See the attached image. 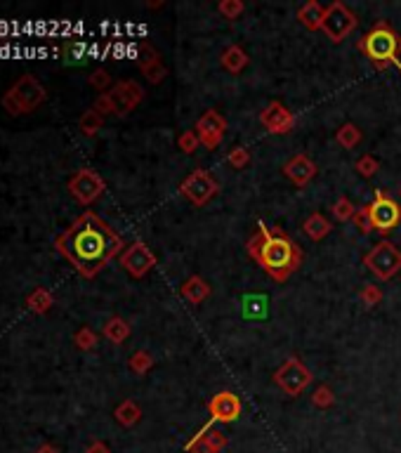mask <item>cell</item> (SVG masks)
<instances>
[{"label": "cell", "instance_id": "6da1fadb", "mask_svg": "<svg viewBox=\"0 0 401 453\" xmlns=\"http://www.w3.org/2000/svg\"><path fill=\"white\" fill-rule=\"evenodd\" d=\"M55 248L80 277L95 279L111 260L121 255L125 243L97 213L85 210L57 236Z\"/></svg>", "mask_w": 401, "mask_h": 453}, {"label": "cell", "instance_id": "7a4b0ae2", "mask_svg": "<svg viewBox=\"0 0 401 453\" xmlns=\"http://www.w3.org/2000/svg\"><path fill=\"white\" fill-rule=\"evenodd\" d=\"M248 255L269 274L274 281H286L293 272L302 267L304 252L281 227H267L264 222L257 225V234L250 236L246 243Z\"/></svg>", "mask_w": 401, "mask_h": 453}, {"label": "cell", "instance_id": "3957f363", "mask_svg": "<svg viewBox=\"0 0 401 453\" xmlns=\"http://www.w3.org/2000/svg\"><path fill=\"white\" fill-rule=\"evenodd\" d=\"M363 55L368 57V62L375 66V69H387V66H397L401 71V36L395 33L387 21H378V24L370 28V31L363 36V38L356 43Z\"/></svg>", "mask_w": 401, "mask_h": 453}, {"label": "cell", "instance_id": "277c9868", "mask_svg": "<svg viewBox=\"0 0 401 453\" xmlns=\"http://www.w3.org/2000/svg\"><path fill=\"white\" fill-rule=\"evenodd\" d=\"M46 100H48V90L43 87L41 80L31 76V73H24V76L3 95L0 104H3V109L10 116H24L36 111L41 104H46Z\"/></svg>", "mask_w": 401, "mask_h": 453}, {"label": "cell", "instance_id": "5b68a950", "mask_svg": "<svg viewBox=\"0 0 401 453\" xmlns=\"http://www.w3.org/2000/svg\"><path fill=\"white\" fill-rule=\"evenodd\" d=\"M363 265H366V270L373 274L375 279L390 281L401 272V250L397 243L383 239L363 255Z\"/></svg>", "mask_w": 401, "mask_h": 453}, {"label": "cell", "instance_id": "8992f818", "mask_svg": "<svg viewBox=\"0 0 401 453\" xmlns=\"http://www.w3.org/2000/svg\"><path fill=\"white\" fill-rule=\"evenodd\" d=\"M311 380H314V375H311V371L304 366L298 356L286 359L277 371H274V385L291 399L300 397L311 385Z\"/></svg>", "mask_w": 401, "mask_h": 453}, {"label": "cell", "instance_id": "52a82bcc", "mask_svg": "<svg viewBox=\"0 0 401 453\" xmlns=\"http://www.w3.org/2000/svg\"><path fill=\"white\" fill-rule=\"evenodd\" d=\"M368 213H370V222H373V229L380 236H387L401 225V206L383 189L375 191V198L368 203Z\"/></svg>", "mask_w": 401, "mask_h": 453}, {"label": "cell", "instance_id": "ba28073f", "mask_svg": "<svg viewBox=\"0 0 401 453\" xmlns=\"http://www.w3.org/2000/svg\"><path fill=\"white\" fill-rule=\"evenodd\" d=\"M69 194L76 198L80 206H92L95 201H100L104 189H107V182L104 177L92 168H80L69 177Z\"/></svg>", "mask_w": 401, "mask_h": 453}, {"label": "cell", "instance_id": "9c48e42d", "mask_svg": "<svg viewBox=\"0 0 401 453\" xmlns=\"http://www.w3.org/2000/svg\"><path fill=\"white\" fill-rule=\"evenodd\" d=\"M218 191H220L218 180L203 168H196L194 173L184 177L180 184V194L196 208H203L205 203H210L213 198L218 196Z\"/></svg>", "mask_w": 401, "mask_h": 453}, {"label": "cell", "instance_id": "30bf717a", "mask_svg": "<svg viewBox=\"0 0 401 453\" xmlns=\"http://www.w3.org/2000/svg\"><path fill=\"white\" fill-rule=\"evenodd\" d=\"M356 21L359 19H356V14L350 10V7H347L343 0H336V3H331L326 7L321 31L326 33V38L331 43H343L356 28Z\"/></svg>", "mask_w": 401, "mask_h": 453}, {"label": "cell", "instance_id": "8fae6325", "mask_svg": "<svg viewBox=\"0 0 401 453\" xmlns=\"http://www.w3.org/2000/svg\"><path fill=\"white\" fill-rule=\"evenodd\" d=\"M107 95H109L114 116H128L130 111H135L139 104H142L144 87L139 85L137 80H121V83H116Z\"/></svg>", "mask_w": 401, "mask_h": 453}, {"label": "cell", "instance_id": "7c38bea8", "mask_svg": "<svg viewBox=\"0 0 401 453\" xmlns=\"http://www.w3.org/2000/svg\"><path fill=\"white\" fill-rule=\"evenodd\" d=\"M121 267L132 279H144L156 267V255L146 243L135 241L121 252Z\"/></svg>", "mask_w": 401, "mask_h": 453}, {"label": "cell", "instance_id": "4fadbf2b", "mask_svg": "<svg viewBox=\"0 0 401 453\" xmlns=\"http://www.w3.org/2000/svg\"><path fill=\"white\" fill-rule=\"evenodd\" d=\"M196 135L200 139V144L205 146V149H218L222 144V139H225V132H227V121L225 116L220 114V111L215 109H208L203 116L196 121Z\"/></svg>", "mask_w": 401, "mask_h": 453}, {"label": "cell", "instance_id": "5bb4252c", "mask_svg": "<svg viewBox=\"0 0 401 453\" xmlns=\"http://www.w3.org/2000/svg\"><path fill=\"white\" fill-rule=\"evenodd\" d=\"M241 399L234 395V392H218L210 402H208V413H210V425L215 422H234L241 415Z\"/></svg>", "mask_w": 401, "mask_h": 453}, {"label": "cell", "instance_id": "9a60e30c", "mask_svg": "<svg viewBox=\"0 0 401 453\" xmlns=\"http://www.w3.org/2000/svg\"><path fill=\"white\" fill-rule=\"evenodd\" d=\"M260 123L264 125L272 135H288L295 128V114H291L281 102H269L260 114Z\"/></svg>", "mask_w": 401, "mask_h": 453}, {"label": "cell", "instance_id": "2e32d148", "mask_svg": "<svg viewBox=\"0 0 401 453\" xmlns=\"http://www.w3.org/2000/svg\"><path fill=\"white\" fill-rule=\"evenodd\" d=\"M319 173L316 163L309 159L307 154H295L291 161L284 163V175L291 180L298 189H304L307 184L314 180Z\"/></svg>", "mask_w": 401, "mask_h": 453}, {"label": "cell", "instance_id": "e0dca14e", "mask_svg": "<svg viewBox=\"0 0 401 453\" xmlns=\"http://www.w3.org/2000/svg\"><path fill=\"white\" fill-rule=\"evenodd\" d=\"M142 50L146 52V57H139V69H142V73L146 76V80L154 85H159L163 78H166V66H163L159 52L151 50L149 46H142Z\"/></svg>", "mask_w": 401, "mask_h": 453}, {"label": "cell", "instance_id": "ac0fdd59", "mask_svg": "<svg viewBox=\"0 0 401 453\" xmlns=\"http://www.w3.org/2000/svg\"><path fill=\"white\" fill-rule=\"evenodd\" d=\"M324 14H326V7H321V3H316V0H307V3L298 10V21L307 28V31H321Z\"/></svg>", "mask_w": 401, "mask_h": 453}, {"label": "cell", "instance_id": "d6986e66", "mask_svg": "<svg viewBox=\"0 0 401 453\" xmlns=\"http://www.w3.org/2000/svg\"><path fill=\"white\" fill-rule=\"evenodd\" d=\"M180 295L187 302H191V304H200V302L208 298V295H210V284H208L203 277L194 274V277H189L180 286Z\"/></svg>", "mask_w": 401, "mask_h": 453}, {"label": "cell", "instance_id": "ffe728a7", "mask_svg": "<svg viewBox=\"0 0 401 453\" xmlns=\"http://www.w3.org/2000/svg\"><path fill=\"white\" fill-rule=\"evenodd\" d=\"M241 311H243V316H246V319H255V321H260V319H267V314H269V298L262 295V293L243 295Z\"/></svg>", "mask_w": 401, "mask_h": 453}, {"label": "cell", "instance_id": "44dd1931", "mask_svg": "<svg viewBox=\"0 0 401 453\" xmlns=\"http://www.w3.org/2000/svg\"><path fill=\"white\" fill-rule=\"evenodd\" d=\"M302 232L307 234L311 241H321L333 232V225L324 213H311L309 218L302 222Z\"/></svg>", "mask_w": 401, "mask_h": 453}, {"label": "cell", "instance_id": "7402d4cb", "mask_svg": "<svg viewBox=\"0 0 401 453\" xmlns=\"http://www.w3.org/2000/svg\"><path fill=\"white\" fill-rule=\"evenodd\" d=\"M248 62H250V57L246 55V50H243L241 46H229L225 52H222V57H220L222 69L229 71V73H234V76L246 69Z\"/></svg>", "mask_w": 401, "mask_h": 453}, {"label": "cell", "instance_id": "603a6c76", "mask_svg": "<svg viewBox=\"0 0 401 453\" xmlns=\"http://www.w3.org/2000/svg\"><path fill=\"white\" fill-rule=\"evenodd\" d=\"M102 336L109 340V343L114 345H123L125 340L130 338V324L125 321L123 316H111L104 321V329H102Z\"/></svg>", "mask_w": 401, "mask_h": 453}, {"label": "cell", "instance_id": "cb8c5ba5", "mask_svg": "<svg viewBox=\"0 0 401 453\" xmlns=\"http://www.w3.org/2000/svg\"><path fill=\"white\" fill-rule=\"evenodd\" d=\"M114 418H116L118 425L132 427V425H137V422L142 420V408H139L137 402H132V399H123V402L116 406Z\"/></svg>", "mask_w": 401, "mask_h": 453}, {"label": "cell", "instance_id": "d4e9b609", "mask_svg": "<svg viewBox=\"0 0 401 453\" xmlns=\"http://www.w3.org/2000/svg\"><path fill=\"white\" fill-rule=\"evenodd\" d=\"M52 304H55V298H52V293L43 286L33 288V291L26 295V307L31 309L33 314H48Z\"/></svg>", "mask_w": 401, "mask_h": 453}, {"label": "cell", "instance_id": "484cf974", "mask_svg": "<svg viewBox=\"0 0 401 453\" xmlns=\"http://www.w3.org/2000/svg\"><path fill=\"white\" fill-rule=\"evenodd\" d=\"M363 139V132L356 128L354 123H343L336 132V142L343 146V149H354Z\"/></svg>", "mask_w": 401, "mask_h": 453}, {"label": "cell", "instance_id": "4316f807", "mask_svg": "<svg viewBox=\"0 0 401 453\" xmlns=\"http://www.w3.org/2000/svg\"><path fill=\"white\" fill-rule=\"evenodd\" d=\"M102 125H104V116L97 114L95 109L83 111V116L78 118V128L85 137H95L102 130Z\"/></svg>", "mask_w": 401, "mask_h": 453}, {"label": "cell", "instance_id": "83f0119b", "mask_svg": "<svg viewBox=\"0 0 401 453\" xmlns=\"http://www.w3.org/2000/svg\"><path fill=\"white\" fill-rule=\"evenodd\" d=\"M85 55H87V48L83 46V43H76V41L64 43V48H62V59H64V64H71V66L83 64V62H85Z\"/></svg>", "mask_w": 401, "mask_h": 453}, {"label": "cell", "instance_id": "f1b7e54d", "mask_svg": "<svg viewBox=\"0 0 401 453\" xmlns=\"http://www.w3.org/2000/svg\"><path fill=\"white\" fill-rule=\"evenodd\" d=\"M128 366H130L132 373L146 375L154 368V356L146 352V350H137V352H132V356L128 359Z\"/></svg>", "mask_w": 401, "mask_h": 453}, {"label": "cell", "instance_id": "f546056e", "mask_svg": "<svg viewBox=\"0 0 401 453\" xmlns=\"http://www.w3.org/2000/svg\"><path fill=\"white\" fill-rule=\"evenodd\" d=\"M97 343H100L97 333H95L92 329H87V326H83V329H78L76 333H73V345L83 352H92L95 347H97Z\"/></svg>", "mask_w": 401, "mask_h": 453}, {"label": "cell", "instance_id": "4dcf8cb0", "mask_svg": "<svg viewBox=\"0 0 401 453\" xmlns=\"http://www.w3.org/2000/svg\"><path fill=\"white\" fill-rule=\"evenodd\" d=\"M331 210H333V218H336L338 222H352L359 208H356V206L350 201V198H347V196H340L338 201L333 203Z\"/></svg>", "mask_w": 401, "mask_h": 453}, {"label": "cell", "instance_id": "1f68e13d", "mask_svg": "<svg viewBox=\"0 0 401 453\" xmlns=\"http://www.w3.org/2000/svg\"><path fill=\"white\" fill-rule=\"evenodd\" d=\"M354 168H356V173H359L361 177H366V180H370V177H375V173L380 170V163H378L375 156L363 154L361 159L354 163Z\"/></svg>", "mask_w": 401, "mask_h": 453}, {"label": "cell", "instance_id": "d6a6232c", "mask_svg": "<svg viewBox=\"0 0 401 453\" xmlns=\"http://www.w3.org/2000/svg\"><path fill=\"white\" fill-rule=\"evenodd\" d=\"M311 404H314L316 408H321V411H326V408H331L333 404H336V395H333V390L328 388V385H319V388L314 390V395H311Z\"/></svg>", "mask_w": 401, "mask_h": 453}, {"label": "cell", "instance_id": "836d02e7", "mask_svg": "<svg viewBox=\"0 0 401 453\" xmlns=\"http://www.w3.org/2000/svg\"><path fill=\"white\" fill-rule=\"evenodd\" d=\"M227 163L232 166L234 170H243L250 166V151L246 146H234L232 151L227 154Z\"/></svg>", "mask_w": 401, "mask_h": 453}, {"label": "cell", "instance_id": "e575fe53", "mask_svg": "<svg viewBox=\"0 0 401 453\" xmlns=\"http://www.w3.org/2000/svg\"><path fill=\"white\" fill-rule=\"evenodd\" d=\"M243 10H246V5H243L241 0H222V3L218 5V12L229 21L239 19L243 14Z\"/></svg>", "mask_w": 401, "mask_h": 453}, {"label": "cell", "instance_id": "d590c367", "mask_svg": "<svg viewBox=\"0 0 401 453\" xmlns=\"http://www.w3.org/2000/svg\"><path fill=\"white\" fill-rule=\"evenodd\" d=\"M87 83H90V87H95L97 92H109L111 87V76L107 69H95L90 76H87Z\"/></svg>", "mask_w": 401, "mask_h": 453}, {"label": "cell", "instance_id": "8d00e7d4", "mask_svg": "<svg viewBox=\"0 0 401 453\" xmlns=\"http://www.w3.org/2000/svg\"><path fill=\"white\" fill-rule=\"evenodd\" d=\"M352 225L359 229V234H370V232H375L373 229V222H370V213H368V206H361L359 210H356L354 215V220H352Z\"/></svg>", "mask_w": 401, "mask_h": 453}, {"label": "cell", "instance_id": "74e56055", "mask_svg": "<svg viewBox=\"0 0 401 453\" xmlns=\"http://www.w3.org/2000/svg\"><path fill=\"white\" fill-rule=\"evenodd\" d=\"M177 146H180L182 154H194L200 146V139L196 135V130H184L180 137H177Z\"/></svg>", "mask_w": 401, "mask_h": 453}, {"label": "cell", "instance_id": "f35d334b", "mask_svg": "<svg viewBox=\"0 0 401 453\" xmlns=\"http://www.w3.org/2000/svg\"><path fill=\"white\" fill-rule=\"evenodd\" d=\"M359 298H361V302H363V304H366V307H375V304H380V302H383V291H380V286H375V284H366V286L361 288Z\"/></svg>", "mask_w": 401, "mask_h": 453}, {"label": "cell", "instance_id": "ab89813d", "mask_svg": "<svg viewBox=\"0 0 401 453\" xmlns=\"http://www.w3.org/2000/svg\"><path fill=\"white\" fill-rule=\"evenodd\" d=\"M85 453H111V449H109L104 442H100V439H97V442H92L90 447L85 449Z\"/></svg>", "mask_w": 401, "mask_h": 453}, {"label": "cell", "instance_id": "60d3db41", "mask_svg": "<svg viewBox=\"0 0 401 453\" xmlns=\"http://www.w3.org/2000/svg\"><path fill=\"white\" fill-rule=\"evenodd\" d=\"M36 453H59V449L52 447V444H41V447L36 449Z\"/></svg>", "mask_w": 401, "mask_h": 453}, {"label": "cell", "instance_id": "b9f144b4", "mask_svg": "<svg viewBox=\"0 0 401 453\" xmlns=\"http://www.w3.org/2000/svg\"><path fill=\"white\" fill-rule=\"evenodd\" d=\"M399 196H401V187H399Z\"/></svg>", "mask_w": 401, "mask_h": 453}]
</instances>
